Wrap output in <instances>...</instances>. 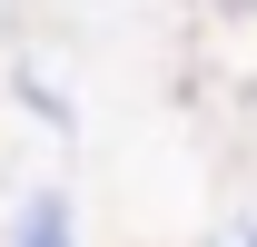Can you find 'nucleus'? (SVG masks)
Here are the masks:
<instances>
[{
  "instance_id": "nucleus-2",
  "label": "nucleus",
  "mask_w": 257,
  "mask_h": 247,
  "mask_svg": "<svg viewBox=\"0 0 257 247\" xmlns=\"http://www.w3.org/2000/svg\"><path fill=\"white\" fill-rule=\"evenodd\" d=\"M237 247H257V227H247V237H237Z\"/></svg>"
},
{
  "instance_id": "nucleus-1",
  "label": "nucleus",
  "mask_w": 257,
  "mask_h": 247,
  "mask_svg": "<svg viewBox=\"0 0 257 247\" xmlns=\"http://www.w3.org/2000/svg\"><path fill=\"white\" fill-rule=\"evenodd\" d=\"M20 247H69V198L60 188H30L20 198Z\"/></svg>"
}]
</instances>
